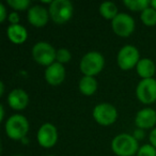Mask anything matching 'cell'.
Wrapping results in <instances>:
<instances>
[{"label":"cell","instance_id":"cb8c5ba5","mask_svg":"<svg viewBox=\"0 0 156 156\" xmlns=\"http://www.w3.org/2000/svg\"><path fill=\"white\" fill-rule=\"evenodd\" d=\"M8 20H9L11 25H17L20 23V15H18L17 12H12V13L9 14Z\"/></svg>","mask_w":156,"mask_h":156},{"label":"cell","instance_id":"52a82bcc","mask_svg":"<svg viewBox=\"0 0 156 156\" xmlns=\"http://www.w3.org/2000/svg\"><path fill=\"white\" fill-rule=\"evenodd\" d=\"M92 115L100 125L108 126L117 121L118 111L115 107L109 103H101L93 108Z\"/></svg>","mask_w":156,"mask_h":156},{"label":"cell","instance_id":"5bb4252c","mask_svg":"<svg viewBox=\"0 0 156 156\" xmlns=\"http://www.w3.org/2000/svg\"><path fill=\"white\" fill-rule=\"evenodd\" d=\"M8 104L14 110H24L29 104V96L25 90L14 89L8 95Z\"/></svg>","mask_w":156,"mask_h":156},{"label":"cell","instance_id":"44dd1931","mask_svg":"<svg viewBox=\"0 0 156 156\" xmlns=\"http://www.w3.org/2000/svg\"><path fill=\"white\" fill-rule=\"evenodd\" d=\"M7 3L15 11H25L30 9V0H8Z\"/></svg>","mask_w":156,"mask_h":156},{"label":"cell","instance_id":"d4e9b609","mask_svg":"<svg viewBox=\"0 0 156 156\" xmlns=\"http://www.w3.org/2000/svg\"><path fill=\"white\" fill-rule=\"evenodd\" d=\"M9 16L7 15V9H5V5L0 3V23H3Z\"/></svg>","mask_w":156,"mask_h":156},{"label":"cell","instance_id":"4316f807","mask_svg":"<svg viewBox=\"0 0 156 156\" xmlns=\"http://www.w3.org/2000/svg\"><path fill=\"white\" fill-rule=\"evenodd\" d=\"M150 144H152L156 149V128H153L150 133Z\"/></svg>","mask_w":156,"mask_h":156},{"label":"cell","instance_id":"f546056e","mask_svg":"<svg viewBox=\"0 0 156 156\" xmlns=\"http://www.w3.org/2000/svg\"><path fill=\"white\" fill-rule=\"evenodd\" d=\"M151 7L153 8L154 10H156V0H152V1H151Z\"/></svg>","mask_w":156,"mask_h":156},{"label":"cell","instance_id":"83f0119b","mask_svg":"<svg viewBox=\"0 0 156 156\" xmlns=\"http://www.w3.org/2000/svg\"><path fill=\"white\" fill-rule=\"evenodd\" d=\"M5 120V107L3 105H0V121Z\"/></svg>","mask_w":156,"mask_h":156},{"label":"cell","instance_id":"2e32d148","mask_svg":"<svg viewBox=\"0 0 156 156\" xmlns=\"http://www.w3.org/2000/svg\"><path fill=\"white\" fill-rule=\"evenodd\" d=\"M136 69L137 74L142 79H149V78H153L154 74L156 72V65L151 59L143 58L140 59V61L138 62Z\"/></svg>","mask_w":156,"mask_h":156},{"label":"cell","instance_id":"3957f363","mask_svg":"<svg viewBox=\"0 0 156 156\" xmlns=\"http://www.w3.org/2000/svg\"><path fill=\"white\" fill-rule=\"evenodd\" d=\"M49 16L54 23L62 25L72 18L74 13L73 3L69 0H54L48 8Z\"/></svg>","mask_w":156,"mask_h":156},{"label":"cell","instance_id":"ffe728a7","mask_svg":"<svg viewBox=\"0 0 156 156\" xmlns=\"http://www.w3.org/2000/svg\"><path fill=\"white\" fill-rule=\"evenodd\" d=\"M140 20L143 25L147 27H153L156 25V10L149 7L140 14Z\"/></svg>","mask_w":156,"mask_h":156},{"label":"cell","instance_id":"5b68a950","mask_svg":"<svg viewBox=\"0 0 156 156\" xmlns=\"http://www.w3.org/2000/svg\"><path fill=\"white\" fill-rule=\"evenodd\" d=\"M33 60L44 66H49L56 62L57 50L47 42H37L31 50Z\"/></svg>","mask_w":156,"mask_h":156},{"label":"cell","instance_id":"6da1fadb","mask_svg":"<svg viewBox=\"0 0 156 156\" xmlns=\"http://www.w3.org/2000/svg\"><path fill=\"white\" fill-rule=\"evenodd\" d=\"M5 134L10 139L22 141L29 132V122L23 115H13L5 121Z\"/></svg>","mask_w":156,"mask_h":156},{"label":"cell","instance_id":"d6986e66","mask_svg":"<svg viewBox=\"0 0 156 156\" xmlns=\"http://www.w3.org/2000/svg\"><path fill=\"white\" fill-rule=\"evenodd\" d=\"M123 3L127 9L134 12H143L151 7V1L149 0H124Z\"/></svg>","mask_w":156,"mask_h":156},{"label":"cell","instance_id":"f1b7e54d","mask_svg":"<svg viewBox=\"0 0 156 156\" xmlns=\"http://www.w3.org/2000/svg\"><path fill=\"white\" fill-rule=\"evenodd\" d=\"M5 93V83H0V96H2Z\"/></svg>","mask_w":156,"mask_h":156},{"label":"cell","instance_id":"7402d4cb","mask_svg":"<svg viewBox=\"0 0 156 156\" xmlns=\"http://www.w3.org/2000/svg\"><path fill=\"white\" fill-rule=\"evenodd\" d=\"M71 58H72L71 51L67 48H60V49L57 50L56 62L64 64V63H69L71 61Z\"/></svg>","mask_w":156,"mask_h":156},{"label":"cell","instance_id":"277c9868","mask_svg":"<svg viewBox=\"0 0 156 156\" xmlns=\"http://www.w3.org/2000/svg\"><path fill=\"white\" fill-rule=\"evenodd\" d=\"M105 59L101 52L89 51L81 58L79 67H80V71L83 74V76L94 77L103 71Z\"/></svg>","mask_w":156,"mask_h":156},{"label":"cell","instance_id":"ba28073f","mask_svg":"<svg viewBox=\"0 0 156 156\" xmlns=\"http://www.w3.org/2000/svg\"><path fill=\"white\" fill-rule=\"evenodd\" d=\"M111 28L113 32L120 37H128L135 30V20L126 13H119L111 20Z\"/></svg>","mask_w":156,"mask_h":156},{"label":"cell","instance_id":"4dcf8cb0","mask_svg":"<svg viewBox=\"0 0 156 156\" xmlns=\"http://www.w3.org/2000/svg\"><path fill=\"white\" fill-rule=\"evenodd\" d=\"M47 156H55V155H47Z\"/></svg>","mask_w":156,"mask_h":156},{"label":"cell","instance_id":"603a6c76","mask_svg":"<svg viewBox=\"0 0 156 156\" xmlns=\"http://www.w3.org/2000/svg\"><path fill=\"white\" fill-rule=\"evenodd\" d=\"M137 156H156V149L152 144H143L139 147Z\"/></svg>","mask_w":156,"mask_h":156},{"label":"cell","instance_id":"ac0fdd59","mask_svg":"<svg viewBox=\"0 0 156 156\" xmlns=\"http://www.w3.org/2000/svg\"><path fill=\"white\" fill-rule=\"evenodd\" d=\"M98 11H100V14L105 20H113L115 18V16L119 14L117 5L113 2H109V1L101 3L100 8H98Z\"/></svg>","mask_w":156,"mask_h":156},{"label":"cell","instance_id":"8fae6325","mask_svg":"<svg viewBox=\"0 0 156 156\" xmlns=\"http://www.w3.org/2000/svg\"><path fill=\"white\" fill-rule=\"evenodd\" d=\"M27 18L30 25H32L35 28H43L46 26L49 20V12L43 5H33L28 10Z\"/></svg>","mask_w":156,"mask_h":156},{"label":"cell","instance_id":"30bf717a","mask_svg":"<svg viewBox=\"0 0 156 156\" xmlns=\"http://www.w3.org/2000/svg\"><path fill=\"white\" fill-rule=\"evenodd\" d=\"M37 142L44 149H50L55 147L58 141V130L51 123H45L37 130Z\"/></svg>","mask_w":156,"mask_h":156},{"label":"cell","instance_id":"9a60e30c","mask_svg":"<svg viewBox=\"0 0 156 156\" xmlns=\"http://www.w3.org/2000/svg\"><path fill=\"white\" fill-rule=\"evenodd\" d=\"M7 35L13 44L20 45L26 42L28 37V32H27V29L20 24L10 25L7 29Z\"/></svg>","mask_w":156,"mask_h":156},{"label":"cell","instance_id":"484cf974","mask_svg":"<svg viewBox=\"0 0 156 156\" xmlns=\"http://www.w3.org/2000/svg\"><path fill=\"white\" fill-rule=\"evenodd\" d=\"M133 136H134V138L136 139V140H141V139H143V137H144V130L140 129V128H137V129L133 133Z\"/></svg>","mask_w":156,"mask_h":156},{"label":"cell","instance_id":"7c38bea8","mask_svg":"<svg viewBox=\"0 0 156 156\" xmlns=\"http://www.w3.org/2000/svg\"><path fill=\"white\" fill-rule=\"evenodd\" d=\"M65 78V67L59 62H55L45 69V79L50 86H59Z\"/></svg>","mask_w":156,"mask_h":156},{"label":"cell","instance_id":"1f68e13d","mask_svg":"<svg viewBox=\"0 0 156 156\" xmlns=\"http://www.w3.org/2000/svg\"><path fill=\"white\" fill-rule=\"evenodd\" d=\"M13 156H20V155H13Z\"/></svg>","mask_w":156,"mask_h":156},{"label":"cell","instance_id":"e0dca14e","mask_svg":"<svg viewBox=\"0 0 156 156\" xmlns=\"http://www.w3.org/2000/svg\"><path fill=\"white\" fill-rule=\"evenodd\" d=\"M98 90V81L92 76H83L79 81V91L86 96H91Z\"/></svg>","mask_w":156,"mask_h":156},{"label":"cell","instance_id":"7a4b0ae2","mask_svg":"<svg viewBox=\"0 0 156 156\" xmlns=\"http://www.w3.org/2000/svg\"><path fill=\"white\" fill-rule=\"evenodd\" d=\"M111 149L118 156H134L139 150L138 140L133 135L126 133L119 134L111 141Z\"/></svg>","mask_w":156,"mask_h":156},{"label":"cell","instance_id":"4fadbf2b","mask_svg":"<svg viewBox=\"0 0 156 156\" xmlns=\"http://www.w3.org/2000/svg\"><path fill=\"white\" fill-rule=\"evenodd\" d=\"M135 124L140 129H147L155 126L156 111L152 108H143L139 110L135 118Z\"/></svg>","mask_w":156,"mask_h":156},{"label":"cell","instance_id":"9c48e42d","mask_svg":"<svg viewBox=\"0 0 156 156\" xmlns=\"http://www.w3.org/2000/svg\"><path fill=\"white\" fill-rule=\"evenodd\" d=\"M136 95L144 105H151L156 102V79H141L136 88Z\"/></svg>","mask_w":156,"mask_h":156},{"label":"cell","instance_id":"8992f818","mask_svg":"<svg viewBox=\"0 0 156 156\" xmlns=\"http://www.w3.org/2000/svg\"><path fill=\"white\" fill-rule=\"evenodd\" d=\"M140 61V55L137 47L133 45H125L120 49L117 56V63L123 71H129L137 66Z\"/></svg>","mask_w":156,"mask_h":156}]
</instances>
